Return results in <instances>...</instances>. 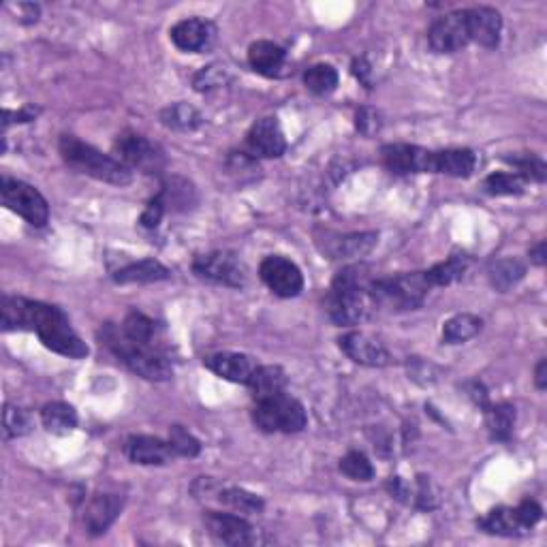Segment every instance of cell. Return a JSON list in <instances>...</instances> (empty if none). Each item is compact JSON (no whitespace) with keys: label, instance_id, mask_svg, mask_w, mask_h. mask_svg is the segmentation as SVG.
Here are the masks:
<instances>
[{"label":"cell","instance_id":"6da1fadb","mask_svg":"<svg viewBox=\"0 0 547 547\" xmlns=\"http://www.w3.org/2000/svg\"><path fill=\"white\" fill-rule=\"evenodd\" d=\"M3 330H31L37 331L41 342L53 353L71 360H84L88 355L86 342L75 334L67 314L61 308L33 302L26 297H3Z\"/></svg>","mask_w":547,"mask_h":547},{"label":"cell","instance_id":"7a4b0ae2","mask_svg":"<svg viewBox=\"0 0 547 547\" xmlns=\"http://www.w3.org/2000/svg\"><path fill=\"white\" fill-rule=\"evenodd\" d=\"M372 276L366 265H350L338 272L331 283L327 311L336 325H358L370 312Z\"/></svg>","mask_w":547,"mask_h":547},{"label":"cell","instance_id":"3957f363","mask_svg":"<svg viewBox=\"0 0 547 547\" xmlns=\"http://www.w3.org/2000/svg\"><path fill=\"white\" fill-rule=\"evenodd\" d=\"M58 148H61L64 163H67L71 169L80 171V174L84 176H91L94 180L116 184V187H124V184L133 180V171H130L127 165L120 163V160L114 157H110V154L97 150V148L91 144H84V141L77 139L73 135H62Z\"/></svg>","mask_w":547,"mask_h":547},{"label":"cell","instance_id":"277c9868","mask_svg":"<svg viewBox=\"0 0 547 547\" xmlns=\"http://www.w3.org/2000/svg\"><path fill=\"white\" fill-rule=\"evenodd\" d=\"M105 341L120 358L122 364L139 377L148 380H169L174 377V368H171L169 360L160 353V349L130 341L122 334V330H114V327H107Z\"/></svg>","mask_w":547,"mask_h":547},{"label":"cell","instance_id":"5b68a950","mask_svg":"<svg viewBox=\"0 0 547 547\" xmlns=\"http://www.w3.org/2000/svg\"><path fill=\"white\" fill-rule=\"evenodd\" d=\"M432 284L427 281L426 272H413L374 281L370 297L374 306H388L391 311H415L424 304Z\"/></svg>","mask_w":547,"mask_h":547},{"label":"cell","instance_id":"8992f818","mask_svg":"<svg viewBox=\"0 0 547 547\" xmlns=\"http://www.w3.org/2000/svg\"><path fill=\"white\" fill-rule=\"evenodd\" d=\"M253 419L259 430L284 434L302 432L308 424L306 410L302 407V402H297L295 398L287 394L257 402V407L253 410Z\"/></svg>","mask_w":547,"mask_h":547},{"label":"cell","instance_id":"52a82bcc","mask_svg":"<svg viewBox=\"0 0 547 547\" xmlns=\"http://www.w3.org/2000/svg\"><path fill=\"white\" fill-rule=\"evenodd\" d=\"M0 195H3V204L11 212L20 214L24 221L33 225V227H45V223L50 221L47 199L33 184L5 176L0 180Z\"/></svg>","mask_w":547,"mask_h":547},{"label":"cell","instance_id":"ba28073f","mask_svg":"<svg viewBox=\"0 0 547 547\" xmlns=\"http://www.w3.org/2000/svg\"><path fill=\"white\" fill-rule=\"evenodd\" d=\"M118 160L141 174H160L165 168V152L139 133H122L116 141Z\"/></svg>","mask_w":547,"mask_h":547},{"label":"cell","instance_id":"9c48e42d","mask_svg":"<svg viewBox=\"0 0 547 547\" xmlns=\"http://www.w3.org/2000/svg\"><path fill=\"white\" fill-rule=\"evenodd\" d=\"M193 270L199 278L225 284V287L240 289L246 284V267L234 253L216 251L201 254V257L195 259Z\"/></svg>","mask_w":547,"mask_h":547},{"label":"cell","instance_id":"30bf717a","mask_svg":"<svg viewBox=\"0 0 547 547\" xmlns=\"http://www.w3.org/2000/svg\"><path fill=\"white\" fill-rule=\"evenodd\" d=\"M261 281L267 284V289L278 297H295L304 289V276H302L300 267L293 261L278 257H265L259 267Z\"/></svg>","mask_w":547,"mask_h":547},{"label":"cell","instance_id":"8fae6325","mask_svg":"<svg viewBox=\"0 0 547 547\" xmlns=\"http://www.w3.org/2000/svg\"><path fill=\"white\" fill-rule=\"evenodd\" d=\"M427 41H430L432 50L438 53H454L466 47L468 41H471V37H468L466 11H451V14L438 17L430 26Z\"/></svg>","mask_w":547,"mask_h":547},{"label":"cell","instance_id":"7c38bea8","mask_svg":"<svg viewBox=\"0 0 547 547\" xmlns=\"http://www.w3.org/2000/svg\"><path fill=\"white\" fill-rule=\"evenodd\" d=\"M383 160L394 174H434V152L419 146L389 144L383 148Z\"/></svg>","mask_w":547,"mask_h":547},{"label":"cell","instance_id":"4fadbf2b","mask_svg":"<svg viewBox=\"0 0 547 547\" xmlns=\"http://www.w3.org/2000/svg\"><path fill=\"white\" fill-rule=\"evenodd\" d=\"M206 526L214 541L223 545H251L254 543V528L248 524L246 517L234 513H221V511H207Z\"/></svg>","mask_w":547,"mask_h":547},{"label":"cell","instance_id":"5bb4252c","mask_svg":"<svg viewBox=\"0 0 547 547\" xmlns=\"http://www.w3.org/2000/svg\"><path fill=\"white\" fill-rule=\"evenodd\" d=\"M338 344H341L342 353L360 366L383 368L388 366L391 360L388 349L379 341L364 334V331H349V334H344L341 341H338Z\"/></svg>","mask_w":547,"mask_h":547},{"label":"cell","instance_id":"9a60e30c","mask_svg":"<svg viewBox=\"0 0 547 547\" xmlns=\"http://www.w3.org/2000/svg\"><path fill=\"white\" fill-rule=\"evenodd\" d=\"M246 141L253 157L278 158L287 150V141H284V133L276 118H261L254 122L248 130Z\"/></svg>","mask_w":547,"mask_h":547},{"label":"cell","instance_id":"2e32d148","mask_svg":"<svg viewBox=\"0 0 547 547\" xmlns=\"http://www.w3.org/2000/svg\"><path fill=\"white\" fill-rule=\"evenodd\" d=\"M468 37L475 43L484 47H496L501 43L503 33V17L492 7H473L466 9Z\"/></svg>","mask_w":547,"mask_h":547},{"label":"cell","instance_id":"e0dca14e","mask_svg":"<svg viewBox=\"0 0 547 547\" xmlns=\"http://www.w3.org/2000/svg\"><path fill=\"white\" fill-rule=\"evenodd\" d=\"M216 37V28L212 22L201 20V17H188V20L178 22L171 28V41L178 50L182 52H201L212 43Z\"/></svg>","mask_w":547,"mask_h":547},{"label":"cell","instance_id":"ac0fdd59","mask_svg":"<svg viewBox=\"0 0 547 547\" xmlns=\"http://www.w3.org/2000/svg\"><path fill=\"white\" fill-rule=\"evenodd\" d=\"M207 370H212L216 377L231 383H244L246 385L251 380L253 372L257 370L253 358L244 353H214L210 358L204 360Z\"/></svg>","mask_w":547,"mask_h":547},{"label":"cell","instance_id":"d6986e66","mask_svg":"<svg viewBox=\"0 0 547 547\" xmlns=\"http://www.w3.org/2000/svg\"><path fill=\"white\" fill-rule=\"evenodd\" d=\"M124 507V498L118 494H97L92 496V501L88 503L86 513H84V526L86 531L97 537L103 534L107 528L116 522V517L120 515Z\"/></svg>","mask_w":547,"mask_h":547},{"label":"cell","instance_id":"ffe728a7","mask_svg":"<svg viewBox=\"0 0 547 547\" xmlns=\"http://www.w3.org/2000/svg\"><path fill=\"white\" fill-rule=\"evenodd\" d=\"M127 456L130 462L144 466H163L174 457L169 441H160L157 437H130L127 441Z\"/></svg>","mask_w":547,"mask_h":547},{"label":"cell","instance_id":"44dd1931","mask_svg":"<svg viewBox=\"0 0 547 547\" xmlns=\"http://www.w3.org/2000/svg\"><path fill=\"white\" fill-rule=\"evenodd\" d=\"M284 61H287V52L274 41H254L248 47V62L259 75L278 77L284 67Z\"/></svg>","mask_w":547,"mask_h":547},{"label":"cell","instance_id":"7402d4cb","mask_svg":"<svg viewBox=\"0 0 547 547\" xmlns=\"http://www.w3.org/2000/svg\"><path fill=\"white\" fill-rule=\"evenodd\" d=\"M477 157L466 148H451V150L434 152V174L451 178H468L475 171Z\"/></svg>","mask_w":547,"mask_h":547},{"label":"cell","instance_id":"603a6c76","mask_svg":"<svg viewBox=\"0 0 547 547\" xmlns=\"http://www.w3.org/2000/svg\"><path fill=\"white\" fill-rule=\"evenodd\" d=\"M248 389L257 402L267 400V398L281 396L287 389V374L278 366H257L248 380Z\"/></svg>","mask_w":547,"mask_h":547},{"label":"cell","instance_id":"cb8c5ba5","mask_svg":"<svg viewBox=\"0 0 547 547\" xmlns=\"http://www.w3.org/2000/svg\"><path fill=\"white\" fill-rule=\"evenodd\" d=\"M169 270L157 259H141L135 261L122 270L114 274V281L118 284H141V283H158L168 281Z\"/></svg>","mask_w":547,"mask_h":547},{"label":"cell","instance_id":"d4e9b609","mask_svg":"<svg viewBox=\"0 0 547 547\" xmlns=\"http://www.w3.org/2000/svg\"><path fill=\"white\" fill-rule=\"evenodd\" d=\"M160 197L165 201V207L171 212H187L197 204V190L190 184L187 178L171 176L163 182L160 188Z\"/></svg>","mask_w":547,"mask_h":547},{"label":"cell","instance_id":"484cf974","mask_svg":"<svg viewBox=\"0 0 547 547\" xmlns=\"http://www.w3.org/2000/svg\"><path fill=\"white\" fill-rule=\"evenodd\" d=\"M41 421L50 434L67 437L77 427V413L67 402H50L41 410Z\"/></svg>","mask_w":547,"mask_h":547},{"label":"cell","instance_id":"4316f807","mask_svg":"<svg viewBox=\"0 0 547 547\" xmlns=\"http://www.w3.org/2000/svg\"><path fill=\"white\" fill-rule=\"evenodd\" d=\"M481 531L490 533V534H501V537H515V534L526 533L522 528L520 520H517L515 509L509 507H498L494 511H490L484 520L477 522Z\"/></svg>","mask_w":547,"mask_h":547},{"label":"cell","instance_id":"83f0119b","mask_svg":"<svg viewBox=\"0 0 547 547\" xmlns=\"http://www.w3.org/2000/svg\"><path fill=\"white\" fill-rule=\"evenodd\" d=\"M526 267L517 259H498L492 261L487 267V276H490L492 287L498 291H509L524 278Z\"/></svg>","mask_w":547,"mask_h":547},{"label":"cell","instance_id":"f1b7e54d","mask_svg":"<svg viewBox=\"0 0 547 547\" xmlns=\"http://www.w3.org/2000/svg\"><path fill=\"white\" fill-rule=\"evenodd\" d=\"M485 419L487 430H490V437L494 438V441H509L515 427V408L511 407V404L503 402L496 404V407H487Z\"/></svg>","mask_w":547,"mask_h":547},{"label":"cell","instance_id":"f546056e","mask_svg":"<svg viewBox=\"0 0 547 547\" xmlns=\"http://www.w3.org/2000/svg\"><path fill=\"white\" fill-rule=\"evenodd\" d=\"M160 122L174 130H195L204 124V116L188 103H174L160 111Z\"/></svg>","mask_w":547,"mask_h":547},{"label":"cell","instance_id":"4dcf8cb0","mask_svg":"<svg viewBox=\"0 0 547 547\" xmlns=\"http://www.w3.org/2000/svg\"><path fill=\"white\" fill-rule=\"evenodd\" d=\"M468 257H464V254H454V257L443 261V264H437L430 270L426 272L427 281H430L432 289L434 287H447V284L460 281V278L466 274L468 270Z\"/></svg>","mask_w":547,"mask_h":547},{"label":"cell","instance_id":"1f68e13d","mask_svg":"<svg viewBox=\"0 0 547 547\" xmlns=\"http://www.w3.org/2000/svg\"><path fill=\"white\" fill-rule=\"evenodd\" d=\"M481 319L475 314H456L443 327V341L447 344H460L475 338L481 331Z\"/></svg>","mask_w":547,"mask_h":547},{"label":"cell","instance_id":"d6a6232c","mask_svg":"<svg viewBox=\"0 0 547 547\" xmlns=\"http://www.w3.org/2000/svg\"><path fill=\"white\" fill-rule=\"evenodd\" d=\"M120 330L124 336L130 338V341L148 344V347H157V325H154V321L150 317H146L144 312H137V311L129 312Z\"/></svg>","mask_w":547,"mask_h":547},{"label":"cell","instance_id":"836d02e7","mask_svg":"<svg viewBox=\"0 0 547 547\" xmlns=\"http://www.w3.org/2000/svg\"><path fill=\"white\" fill-rule=\"evenodd\" d=\"M218 501L227 504L229 509H234L235 513L244 515H254L264 511V501L253 492L242 490V487H229V490L218 492Z\"/></svg>","mask_w":547,"mask_h":547},{"label":"cell","instance_id":"e575fe53","mask_svg":"<svg viewBox=\"0 0 547 547\" xmlns=\"http://www.w3.org/2000/svg\"><path fill=\"white\" fill-rule=\"evenodd\" d=\"M304 84L311 92L325 97L338 86V71L331 64H314L304 73Z\"/></svg>","mask_w":547,"mask_h":547},{"label":"cell","instance_id":"d590c367","mask_svg":"<svg viewBox=\"0 0 547 547\" xmlns=\"http://www.w3.org/2000/svg\"><path fill=\"white\" fill-rule=\"evenodd\" d=\"M379 235L374 234V231H366V234H353L342 237L341 242H338V257H364L372 251L374 246H377Z\"/></svg>","mask_w":547,"mask_h":547},{"label":"cell","instance_id":"8d00e7d4","mask_svg":"<svg viewBox=\"0 0 547 547\" xmlns=\"http://www.w3.org/2000/svg\"><path fill=\"white\" fill-rule=\"evenodd\" d=\"M485 193L494 195V197H503V195H522L524 193L526 180L517 174H492L485 178Z\"/></svg>","mask_w":547,"mask_h":547},{"label":"cell","instance_id":"74e56055","mask_svg":"<svg viewBox=\"0 0 547 547\" xmlns=\"http://www.w3.org/2000/svg\"><path fill=\"white\" fill-rule=\"evenodd\" d=\"M341 471L353 481H370L374 477V468L370 460L360 451H349L341 460Z\"/></svg>","mask_w":547,"mask_h":547},{"label":"cell","instance_id":"f35d334b","mask_svg":"<svg viewBox=\"0 0 547 547\" xmlns=\"http://www.w3.org/2000/svg\"><path fill=\"white\" fill-rule=\"evenodd\" d=\"M169 445L176 456L182 457H197L201 454V443L182 426H171L169 430Z\"/></svg>","mask_w":547,"mask_h":547},{"label":"cell","instance_id":"ab89813d","mask_svg":"<svg viewBox=\"0 0 547 547\" xmlns=\"http://www.w3.org/2000/svg\"><path fill=\"white\" fill-rule=\"evenodd\" d=\"M3 424H5V437L7 438H17L28 434L31 430V417L28 413L20 407H11L7 404L3 413Z\"/></svg>","mask_w":547,"mask_h":547},{"label":"cell","instance_id":"60d3db41","mask_svg":"<svg viewBox=\"0 0 547 547\" xmlns=\"http://www.w3.org/2000/svg\"><path fill=\"white\" fill-rule=\"evenodd\" d=\"M511 165L517 168V176L524 178V180H533V182H545V174L547 168L545 163L539 157H533V154H524V157H509L507 158Z\"/></svg>","mask_w":547,"mask_h":547},{"label":"cell","instance_id":"b9f144b4","mask_svg":"<svg viewBox=\"0 0 547 547\" xmlns=\"http://www.w3.org/2000/svg\"><path fill=\"white\" fill-rule=\"evenodd\" d=\"M227 80H229L227 69L221 67V64H210V67H204L197 75H195L193 84H195V91L207 92V91H214V88L225 86L227 84Z\"/></svg>","mask_w":547,"mask_h":547},{"label":"cell","instance_id":"7bdbcfd3","mask_svg":"<svg viewBox=\"0 0 547 547\" xmlns=\"http://www.w3.org/2000/svg\"><path fill=\"white\" fill-rule=\"evenodd\" d=\"M229 171H231V176L240 178V182L246 174H248V178H251V180H254V178H257V171H259L257 158L251 157V154H244V152L231 154V157H229Z\"/></svg>","mask_w":547,"mask_h":547},{"label":"cell","instance_id":"ee69618b","mask_svg":"<svg viewBox=\"0 0 547 547\" xmlns=\"http://www.w3.org/2000/svg\"><path fill=\"white\" fill-rule=\"evenodd\" d=\"M165 212H168V207H165V201L160 195H154V199H150V204L146 206L144 214H141L139 223L144 225L146 229H157L160 221H163Z\"/></svg>","mask_w":547,"mask_h":547},{"label":"cell","instance_id":"f6af8a7d","mask_svg":"<svg viewBox=\"0 0 547 547\" xmlns=\"http://www.w3.org/2000/svg\"><path fill=\"white\" fill-rule=\"evenodd\" d=\"M355 127L361 135L370 137L377 133L380 129V120H379V111H374L372 107H361L358 111V116H355Z\"/></svg>","mask_w":547,"mask_h":547},{"label":"cell","instance_id":"bcb514c9","mask_svg":"<svg viewBox=\"0 0 547 547\" xmlns=\"http://www.w3.org/2000/svg\"><path fill=\"white\" fill-rule=\"evenodd\" d=\"M515 513L522 528H524V531H531V528L541 520V515H543V509H541L534 501H524L515 509Z\"/></svg>","mask_w":547,"mask_h":547},{"label":"cell","instance_id":"7dc6e473","mask_svg":"<svg viewBox=\"0 0 547 547\" xmlns=\"http://www.w3.org/2000/svg\"><path fill=\"white\" fill-rule=\"evenodd\" d=\"M353 73H355V77H358V80L361 82V84L368 86V88L372 86V80H370L372 67H370V64H368L366 58H360V61H355V62H353Z\"/></svg>","mask_w":547,"mask_h":547},{"label":"cell","instance_id":"c3c4849f","mask_svg":"<svg viewBox=\"0 0 547 547\" xmlns=\"http://www.w3.org/2000/svg\"><path fill=\"white\" fill-rule=\"evenodd\" d=\"M531 261L537 267H543L547 264V253H545V242H539L537 246L531 248Z\"/></svg>","mask_w":547,"mask_h":547},{"label":"cell","instance_id":"681fc988","mask_svg":"<svg viewBox=\"0 0 547 547\" xmlns=\"http://www.w3.org/2000/svg\"><path fill=\"white\" fill-rule=\"evenodd\" d=\"M534 385L543 391L547 388V361L541 360L537 364V370H534Z\"/></svg>","mask_w":547,"mask_h":547}]
</instances>
